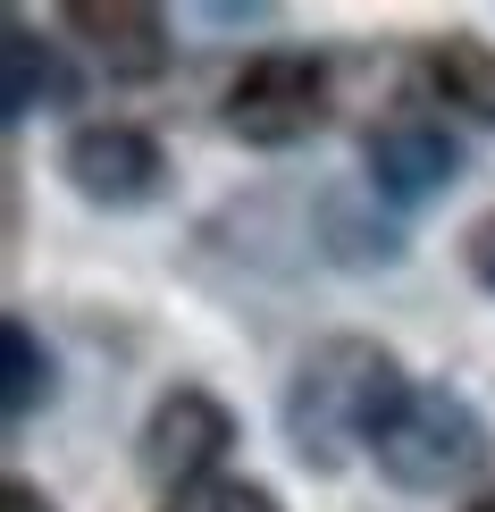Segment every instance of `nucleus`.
<instances>
[{
    "mask_svg": "<svg viewBox=\"0 0 495 512\" xmlns=\"http://www.w3.org/2000/svg\"><path fill=\"white\" fill-rule=\"evenodd\" d=\"M403 395H412V378H403V361L370 345V336H328L319 353H303V370L286 378V445L303 471H344V462L378 437L395 429Z\"/></svg>",
    "mask_w": 495,
    "mask_h": 512,
    "instance_id": "obj_1",
    "label": "nucleus"
},
{
    "mask_svg": "<svg viewBox=\"0 0 495 512\" xmlns=\"http://www.w3.org/2000/svg\"><path fill=\"white\" fill-rule=\"evenodd\" d=\"M495 437L487 420L470 412V395L454 387H412L395 412V429L378 437V471L395 487H412V496H445V487H470L487 471Z\"/></svg>",
    "mask_w": 495,
    "mask_h": 512,
    "instance_id": "obj_2",
    "label": "nucleus"
},
{
    "mask_svg": "<svg viewBox=\"0 0 495 512\" xmlns=\"http://www.w3.org/2000/svg\"><path fill=\"white\" fill-rule=\"evenodd\" d=\"M219 118L235 143H261V152H286L328 126V68L311 51H261L227 76L219 93Z\"/></svg>",
    "mask_w": 495,
    "mask_h": 512,
    "instance_id": "obj_3",
    "label": "nucleus"
},
{
    "mask_svg": "<svg viewBox=\"0 0 495 512\" xmlns=\"http://www.w3.org/2000/svg\"><path fill=\"white\" fill-rule=\"evenodd\" d=\"M361 168H370V194H386L395 210H420L462 177V143L428 101H403L361 135Z\"/></svg>",
    "mask_w": 495,
    "mask_h": 512,
    "instance_id": "obj_4",
    "label": "nucleus"
},
{
    "mask_svg": "<svg viewBox=\"0 0 495 512\" xmlns=\"http://www.w3.org/2000/svg\"><path fill=\"white\" fill-rule=\"evenodd\" d=\"M235 454V412L219 395H202V387H168L152 403V420H143V479L160 487V496H177V487L193 479H219V462Z\"/></svg>",
    "mask_w": 495,
    "mask_h": 512,
    "instance_id": "obj_5",
    "label": "nucleus"
},
{
    "mask_svg": "<svg viewBox=\"0 0 495 512\" xmlns=\"http://www.w3.org/2000/svg\"><path fill=\"white\" fill-rule=\"evenodd\" d=\"M59 177H68L93 210H143L168 185V152L143 135V126H126V118H93V126L68 135Z\"/></svg>",
    "mask_w": 495,
    "mask_h": 512,
    "instance_id": "obj_6",
    "label": "nucleus"
},
{
    "mask_svg": "<svg viewBox=\"0 0 495 512\" xmlns=\"http://www.w3.org/2000/svg\"><path fill=\"white\" fill-rule=\"evenodd\" d=\"M59 26L93 42V59H101L118 84H152V76L168 68V17L143 9V0H68Z\"/></svg>",
    "mask_w": 495,
    "mask_h": 512,
    "instance_id": "obj_7",
    "label": "nucleus"
},
{
    "mask_svg": "<svg viewBox=\"0 0 495 512\" xmlns=\"http://www.w3.org/2000/svg\"><path fill=\"white\" fill-rule=\"evenodd\" d=\"M412 76H420V101H428V110H454V118H470V126H495V42H479V34H437V42H420Z\"/></svg>",
    "mask_w": 495,
    "mask_h": 512,
    "instance_id": "obj_8",
    "label": "nucleus"
},
{
    "mask_svg": "<svg viewBox=\"0 0 495 512\" xmlns=\"http://www.w3.org/2000/svg\"><path fill=\"white\" fill-rule=\"evenodd\" d=\"M76 84H68V59H59V42H42L26 17H9L0 26V110L9 126H26L34 110H68Z\"/></svg>",
    "mask_w": 495,
    "mask_h": 512,
    "instance_id": "obj_9",
    "label": "nucleus"
},
{
    "mask_svg": "<svg viewBox=\"0 0 495 512\" xmlns=\"http://www.w3.org/2000/svg\"><path fill=\"white\" fill-rule=\"evenodd\" d=\"M0 345H9V387H0V412H9V420H34L42 403H51V353L34 345L26 319H9V328H0Z\"/></svg>",
    "mask_w": 495,
    "mask_h": 512,
    "instance_id": "obj_10",
    "label": "nucleus"
},
{
    "mask_svg": "<svg viewBox=\"0 0 495 512\" xmlns=\"http://www.w3.org/2000/svg\"><path fill=\"white\" fill-rule=\"evenodd\" d=\"M160 512H277V496L261 479H193V487H177V496H160Z\"/></svg>",
    "mask_w": 495,
    "mask_h": 512,
    "instance_id": "obj_11",
    "label": "nucleus"
},
{
    "mask_svg": "<svg viewBox=\"0 0 495 512\" xmlns=\"http://www.w3.org/2000/svg\"><path fill=\"white\" fill-rule=\"evenodd\" d=\"M462 261H470V277L495 294V210L487 219H470V236H462Z\"/></svg>",
    "mask_w": 495,
    "mask_h": 512,
    "instance_id": "obj_12",
    "label": "nucleus"
},
{
    "mask_svg": "<svg viewBox=\"0 0 495 512\" xmlns=\"http://www.w3.org/2000/svg\"><path fill=\"white\" fill-rule=\"evenodd\" d=\"M0 512H59V504L42 496L34 479H9V487H0Z\"/></svg>",
    "mask_w": 495,
    "mask_h": 512,
    "instance_id": "obj_13",
    "label": "nucleus"
},
{
    "mask_svg": "<svg viewBox=\"0 0 495 512\" xmlns=\"http://www.w3.org/2000/svg\"><path fill=\"white\" fill-rule=\"evenodd\" d=\"M462 512H495V487H479V496H470V504H462Z\"/></svg>",
    "mask_w": 495,
    "mask_h": 512,
    "instance_id": "obj_14",
    "label": "nucleus"
}]
</instances>
